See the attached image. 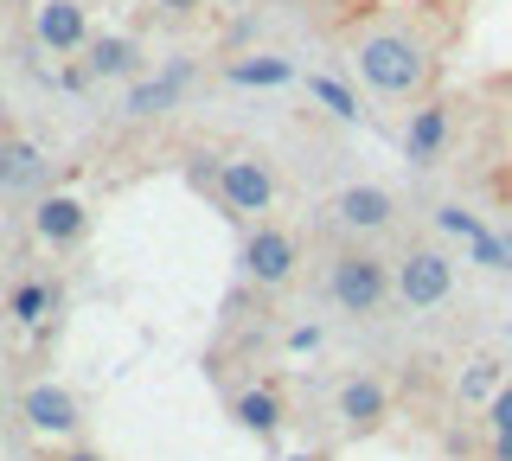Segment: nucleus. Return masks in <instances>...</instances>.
<instances>
[{"label":"nucleus","instance_id":"nucleus-1","mask_svg":"<svg viewBox=\"0 0 512 461\" xmlns=\"http://www.w3.org/2000/svg\"><path fill=\"white\" fill-rule=\"evenodd\" d=\"M352 71L378 97H423L429 77H436V45L416 26H372V33L352 39Z\"/></svg>","mask_w":512,"mask_h":461},{"label":"nucleus","instance_id":"nucleus-2","mask_svg":"<svg viewBox=\"0 0 512 461\" xmlns=\"http://www.w3.org/2000/svg\"><path fill=\"white\" fill-rule=\"evenodd\" d=\"M327 295H333V308L340 314H378L384 301L397 295V276H391V263L378 257V250H340V257L327 263Z\"/></svg>","mask_w":512,"mask_h":461},{"label":"nucleus","instance_id":"nucleus-3","mask_svg":"<svg viewBox=\"0 0 512 461\" xmlns=\"http://www.w3.org/2000/svg\"><path fill=\"white\" fill-rule=\"evenodd\" d=\"M391 276H397V301H404V308H442V301L455 295V257L436 250V244L404 250V257L391 263Z\"/></svg>","mask_w":512,"mask_h":461},{"label":"nucleus","instance_id":"nucleus-4","mask_svg":"<svg viewBox=\"0 0 512 461\" xmlns=\"http://www.w3.org/2000/svg\"><path fill=\"white\" fill-rule=\"evenodd\" d=\"M218 199L231 205L237 218H256L276 205V173H269L263 154H231V161H218Z\"/></svg>","mask_w":512,"mask_h":461},{"label":"nucleus","instance_id":"nucleus-5","mask_svg":"<svg viewBox=\"0 0 512 461\" xmlns=\"http://www.w3.org/2000/svg\"><path fill=\"white\" fill-rule=\"evenodd\" d=\"M295 263H301V244H295L282 225H256V231L244 237V276L263 282V289L295 282Z\"/></svg>","mask_w":512,"mask_h":461},{"label":"nucleus","instance_id":"nucleus-6","mask_svg":"<svg viewBox=\"0 0 512 461\" xmlns=\"http://www.w3.org/2000/svg\"><path fill=\"white\" fill-rule=\"evenodd\" d=\"M333 218H340V231H352V237H372L397 218V199L384 193V186H346V193L333 199Z\"/></svg>","mask_w":512,"mask_h":461},{"label":"nucleus","instance_id":"nucleus-7","mask_svg":"<svg viewBox=\"0 0 512 461\" xmlns=\"http://www.w3.org/2000/svg\"><path fill=\"white\" fill-rule=\"evenodd\" d=\"M384 417H391V391H384L378 378H346L340 385V423L352 436H372Z\"/></svg>","mask_w":512,"mask_h":461},{"label":"nucleus","instance_id":"nucleus-8","mask_svg":"<svg viewBox=\"0 0 512 461\" xmlns=\"http://www.w3.org/2000/svg\"><path fill=\"white\" fill-rule=\"evenodd\" d=\"M448 148V103H423L410 109V129H404V161L410 167H436Z\"/></svg>","mask_w":512,"mask_h":461},{"label":"nucleus","instance_id":"nucleus-9","mask_svg":"<svg viewBox=\"0 0 512 461\" xmlns=\"http://www.w3.org/2000/svg\"><path fill=\"white\" fill-rule=\"evenodd\" d=\"M39 39L52 45V52H77V45H90V20L77 0H45L39 7Z\"/></svg>","mask_w":512,"mask_h":461},{"label":"nucleus","instance_id":"nucleus-10","mask_svg":"<svg viewBox=\"0 0 512 461\" xmlns=\"http://www.w3.org/2000/svg\"><path fill=\"white\" fill-rule=\"evenodd\" d=\"M186 77H192V65H167L160 77H141V84L128 90V116H167V109L180 103Z\"/></svg>","mask_w":512,"mask_h":461},{"label":"nucleus","instance_id":"nucleus-11","mask_svg":"<svg viewBox=\"0 0 512 461\" xmlns=\"http://www.w3.org/2000/svg\"><path fill=\"white\" fill-rule=\"evenodd\" d=\"M39 173H45V161L32 141H0V193H32Z\"/></svg>","mask_w":512,"mask_h":461},{"label":"nucleus","instance_id":"nucleus-12","mask_svg":"<svg viewBox=\"0 0 512 461\" xmlns=\"http://www.w3.org/2000/svg\"><path fill=\"white\" fill-rule=\"evenodd\" d=\"M26 417H32V429H52V436H64V429H77V404H71V391L39 385V391H26Z\"/></svg>","mask_w":512,"mask_h":461},{"label":"nucleus","instance_id":"nucleus-13","mask_svg":"<svg viewBox=\"0 0 512 461\" xmlns=\"http://www.w3.org/2000/svg\"><path fill=\"white\" fill-rule=\"evenodd\" d=\"M32 225H39L45 244H77V237H84V205L58 193V199H45V205H39V218H32Z\"/></svg>","mask_w":512,"mask_h":461},{"label":"nucleus","instance_id":"nucleus-14","mask_svg":"<svg viewBox=\"0 0 512 461\" xmlns=\"http://www.w3.org/2000/svg\"><path fill=\"white\" fill-rule=\"evenodd\" d=\"M500 385H506V365L500 359H468V365H461V378H455V404H480V410H487Z\"/></svg>","mask_w":512,"mask_h":461},{"label":"nucleus","instance_id":"nucleus-15","mask_svg":"<svg viewBox=\"0 0 512 461\" xmlns=\"http://www.w3.org/2000/svg\"><path fill=\"white\" fill-rule=\"evenodd\" d=\"M224 77H231V84H250V90H276V84H295V65L263 52V58H231Z\"/></svg>","mask_w":512,"mask_h":461},{"label":"nucleus","instance_id":"nucleus-16","mask_svg":"<svg viewBox=\"0 0 512 461\" xmlns=\"http://www.w3.org/2000/svg\"><path fill=\"white\" fill-rule=\"evenodd\" d=\"M231 410H237V423H244V429H256V436H269V429L282 423V397L269 391V385H256V391H244V397H237Z\"/></svg>","mask_w":512,"mask_h":461},{"label":"nucleus","instance_id":"nucleus-17","mask_svg":"<svg viewBox=\"0 0 512 461\" xmlns=\"http://www.w3.org/2000/svg\"><path fill=\"white\" fill-rule=\"evenodd\" d=\"M135 39H116V33H109V39H90V77H128V71H135Z\"/></svg>","mask_w":512,"mask_h":461},{"label":"nucleus","instance_id":"nucleus-18","mask_svg":"<svg viewBox=\"0 0 512 461\" xmlns=\"http://www.w3.org/2000/svg\"><path fill=\"white\" fill-rule=\"evenodd\" d=\"M308 97L320 103V109H327V116H340V122H359V97H352V90L340 84V77H308Z\"/></svg>","mask_w":512,"mask_h":461},{"label":"nucleus","instance_id":"nucleus-19","mask_svg":"<svg viewBox=\"0 0 512 461\" xmlns=\"http://www.w3.org/2000/svg\"><path fill=\"white\" fill-rule=\"evenodd\" d=\"M436 225H442V231H455L461 244H474V237L487 231V225H480V218L468 212V205H442V212H436Z\"/></svg>","mask_w":512,"mask_h":461},{"label":"nucleus","instance_id":"nucleus-20","mask_svg":"<svg viewBox=\"0 0 512 461\" xmlns=\"http://www.w3.org/2000/svg\"><path fill=\"white\" fill-rule=\"evenodd\" d=\"M487 429L493 436H512V378L500 391H493V404H487Z\"/></svg>","mask_w":512,"mask_h":461},{"label":"nucleus","instance_id":"nucleus-21","mask_svg":"<svg viewBox=\"0 0 512 461\" xmlns=\"http://www.w3.org/2000/svg\"><path fill=\"white\" fill-rule=\"evenodd\" d=\"M45 301H52V295H45L39 282H26V289L13 295V314H20V321H39V314H45Z\"/></svg>","mask_w":512,"mask_h":461},{"label":"nucleus","instance_id":"nucleus-22","mask_svg":"<svg viewBox=\"0 0 512 461\" xmlns=\"http://www.w3.org/2000/svg\"><path fill=\"white\" fill-rule=\"evenodd\" d=\"M288 346H295V353H314V346H320V327H295V333H288Z\"/></svg>","mask_w":512,"mask_h":461},{"label":"nucleus","instance_id":"nucleus-23","mask_svg":"<svg viewBox=\"0 0 512 461\" xmlns=\"http://www.w3.org/2000/svg\"><path fill=\"white\" fill-rule=\"evenodd\" d=\"M154 7H167V13H192V7H205V0H154Z\"/></svg>","mask_w":512,"mask_h":461},{"label":"nucleus","instance_id":"nucleus-24","mask_svg":"<svg viewBox=\"0 0 512 461\" xmlns=\"http://www.w3.org/2000/svg\"><path fill=\"white\" fill-rule=\"evenodd\" d=\"M493 461H512V436H493Z\"/></svg>","mask_w":512,"mask_h":461},{"label":"nucleus","instance_id":"nucleus-25","mask_svg":"<svg viewBox=\"0 0 512 461\" xmlns=\"http://www.w3.org/2000/svg\"><path fill=\"white\" fill-rule=\"evenodd\" d=\"M506 186H512V141H506Z\"/></svg>","mask_w":512,"mask_h":461},{"label":"nucleus","instance_id":"nucleus-26","mask_svg":"<svg viewBox=\"0 0 512 461\" xmlns=\"http://www.w3.org/2000/svg\"><path fill=\"white\" fill-rule=\"evenodd\" d=\"M64 461H103V455H64Z\"/></svg>","mask_w":512,"mask_h":461},{"label":"nucleus","instance_id":"nucleus-27","mask_svg":"<svg viewBox=\"0 0 512 461\" xmlns=\"http://www.w3.org/2000/svg\"><path fill=\"white\" fill-rule=\"evenodd\" d=\"M288 461H320V455H288Z\"/></svg>","mask_w":512,"mask_h":461}]
</instances>
